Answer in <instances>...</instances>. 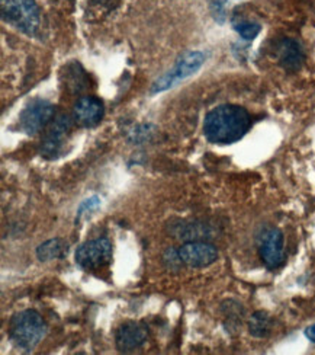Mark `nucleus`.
Returning a JSON list of instances; mask_svg holds the SVG:
<instances>
[{"mask_svg":"<svg viewBox=\"0 0 315 355\" xmlns=\"http://www.w3.org/2000/svg\"><path fill=\"white\" fill-rule=\"evenodd\" d=\"M205 60V54L201 51H190L183 54L169 73H166V75L154 82L152 87V94H160L163 91H168V89L192 76L193 73H197L201 69Z\"/></svg>","mask_w":315,"mask_h":355,"instance_id":"nucleus-4","label":"nucleus"},{"mask_svg":"<svg viewBox=\"0 0 315 355\" xmlns=\"http://www.w3.org/2000/svg\"><path fill=\"white\" fill-rule=\"evenodd\" d=\"M273 320L264 312L253 313L249 320V332L254 338H264L272 331Z\"/></svg>","mask_w":315,"mask_h":355,"instance_id":"nucleus-14","label":"nucleus"},{"mask_svg":"<svg viewBox=\"0 0 315 355\" xmlns=\"http://www.w3.org/2000/svg\"><path fill=\"white\" fill-rule=\"evenodd\" d=\"M98 205H100V200L98 198V197H90V198H87L84 202H82V205L79 207V211H78V220L83 216V213L84 211H87V210H93V209H96Z\"/></svg>","mask_w":315,"mask_h":355,"instance_id":"nucleus-18","label":"nucleus"},{"mask_svg":"<svg viewBox=\"0 0 315 355\" xmlns=\"http://www.w3.org/2000/svg\"><path fill=\"white\" fill-rule=\"evenodd\" d=\"M259 254L269 270H276L285 263L283 234L276 227H267L259 234Z\"/></svg>","mask_w":315,"mask_h":355,"instance_id":"nucleus-7","label":"nucleus"},{"mask_svg":"<svg viewBox=\"0 0 315 355\" xmlns=\"http://www.w3.org/2000/svg\"><path fill=\"white\" fill-rule=\"evenodd\" d=\"M71 128H73L71 118L67 115H60L53 123L50 131L47 132V136H45L42 141L41 153L48 159L58 157V155L63 150L64 140L70 135Z\"/></svg>","mask_w":315,"mask_h":355,"instance_id":"nucleus-8","label":"nucleus"},{"mask_svg":"<svg viewBox=\"0 0 315 355\" xmlns=\"http://www.w3.org/2000/svg\"><path fill=\"white\" fill-rule=\"evenodd\" d=\"M305 336L309 339L311 343H315V323L305 329Z\"/></svg>","mask_w":315,"mask_h":355,"instance_id":"nucleus-19","label":"nucleus"},{"mask_svg":"<svg viewBox=\"0 0 315 355\" xmlns=\"http://www.w3.org/2000/svg\"><path fill=\"white\" fill-rule=\"evenodd\" d=\"M47 334L44 319L35 310H24L13 315L9 324V338L12 344L22 351H33Z\"/></svg>","mask_w":315,"mask_h":355,"instance_id":"nucleus-2","label":"nucleus"},{"mask_svg":"<svg viewBox=\"0 0 315 355\" xmlns=\"http://www.w3.org/2000/svg\"><path fill=\"white\" fill-rule=\"evenodd\" d=\"M278 55L280 66L288 71H296L303 67L305 62V54L301 47V44L295 40L287 38L279 42Z\"/></svg>","mask_w":315,"mask_h":355,"instance_id":"nucleus-12","label":"nucleus"},{"mask_svg":"<svg viewBox=\"0 0 315 355\" xmlns=\"http://www.w3.org/2000/svg\"><path fill=\"white\" fill-rule=\"evenodd\" d=\"M234 29L238 33V35L250 41V40H254L259 33L262 31V26L256 22H249V21H242V22H237L234 24Z\"/></svg>","mask_w":315,"mask_h":355,"instance_id":"nucleus-15","label":"nucleus"},{"mask_svg":"<svg viewBox=\"0 0 315 355\" xmlns=\"http://www.w3.org/2000/svg\"><path fill=\"white\" fill-rule=\"evenodd\" d=\"M164 263H166V266L169 270H173V268H179L180 263H182V259H180V255H179V250L170 248L168 249L166 252H164Z\"/></svg>","mask_w":315,"mask_h":355,"instance_id":"nucleus-17","label":"nucleus"},{"mask_svg":"<svg viewBox=\"0 0 315 355\" xmlns=\"http://www.w3.org/2000/svg\"><path fill=\"white\" fill-rule=\"evenodd\" d=\"M67 250H69V243L64 239L55 238L41 243L37 249V257L39 261L47 262L51 259L63 258L67 254Z\"/></svg>","mask_w":315,"mask_h":355,"instance_id":"nucleus-13","label":"nucleus"},{"mask_svg":"<svg viewBox=\"0 0 315 355\" xmlns=\"http://www.w3.org/2000/svg\"><path fill=\"white\" fill-rule=\"evenodd\" d=\"M71 70V73H73V76H70V78H67L66 79V82H67V86L71 89L73 92H76V91H80V89L83 87V76H84V73H83V70L79 67V64H74V69H70Z\"/></svg>","mask_w":315,"mask_h":355,"instance_id":"nucleus-16","label":"nucleus"},{"mask_svg":"<svg viewBox=\"0 0 315 355\" xmlns=\"http://www.w3.org/2000/svg\"><path fill=\"white\" fill-rule=\"evenodd\" d=\"M250 127L251 116L246 108L224 103L206 114L204 135L211 143L233 144L242 140Z\"/></svg>","mask_w":315,"mask_h":355,"instance_id":"nucleus-1","label":"nucleus"},{"mask_svg":"<svg viewBox=\"0 0 315 355\" xmlns=\"http://www.w3.org/2000/svg\"><path fill=\"white\" fill-rule=\"evenodd\" d=\"M103 103L95 96H83L74 105L73 115L74 120L82 127L92 128L96 127L103 116Z\"/></svg>","mask_w":315,"mask_h":355,"instance_id":"nucleus-11","label":"nucleus"},{"mask_svg":"<svg viewBox=\"0 0 315 355\" xmlns=\"http://www.w3.org/2000/svg\"><path fill=\"white\" fill-rule=\"evenodd\" d=\"M112 261V243L107 238L84 242L76 250V262L83 270H98Z\"/></svg>","mask_w":315,"mask_h":355,"instance_id":"nucleus-5","label":"nucleus"},{"mask_svg":"<svg viewBox=\"0 0 315 355\" xmlns=\"http://www.w3.org/2000/svg\"><path fill=\"white\" fill-rule=\"evenodd\" d=\"M179 255L190 268H204L218 259V250L211 243L189 242L179 249Z\"/></svg>","mask_w":315,"mask_h":355,"instance_id":"nucleus-9","label":"nucleus"},{"mask_svg":"<svg viewBox=\"0 0 315 355\" xmlns=\"http://www.w3.org/2000/svg\"><path fill=\"white\" fill-rule=\"evenodd\" d=\"M54 116V107L48 101L35 99L28 103L19 115V127L28 136H35L48 125Z\"/></svg>","mask_w":315,"mask_h":355,"instance_id":"nucleus-6","label":"nucleus"},{"mask_svg":"<svg viewBox=\"0 0 315 355\" xmlns=\"http://www.w3.org/2000/svg\"><path fill=\"white\" fill-rule=\"evenodd\" d=\"M147 339V328L137 322H125L116 331V347L123 352H129L143 347Z\"/></svg>","mask_w":315,"mask_h":355,"instance_id":"nucleus-10","label":"nucleus"},{"mask_svg":"<svg viewBox=\"0 0 315 355\" xmlns=\"http://www.w3.org/2000/svg\"><path fill=\"white\" fill-rule=\"evenodd\" d=\"M2 19L18 31L34 35L39 26V9L35 0H2Z\"/></svg>","mask_w":315,"mask_h":355,"instance_id":"nucleus-3","label":"nucleus"}]
</instances>
